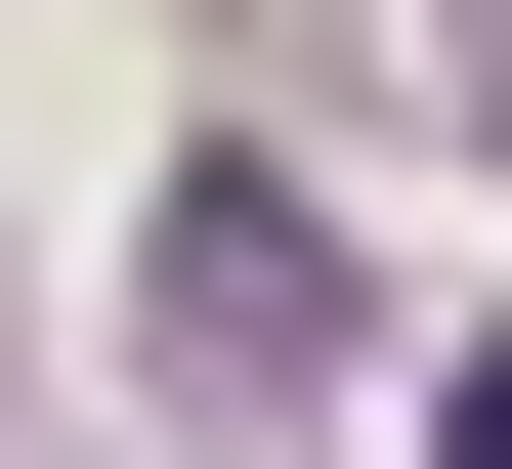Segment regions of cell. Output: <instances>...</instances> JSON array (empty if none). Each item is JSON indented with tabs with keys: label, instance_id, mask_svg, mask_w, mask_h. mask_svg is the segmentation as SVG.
I'll return each mask as SVG.
<instances>
[{
	"label": "cell",
	"instance_id": "1",
	"mask_svg": "<svg viewBox=\"0 0 512 469\" xmlns=\"http://www.w3.org/2000/svg\"><path fill=\"white\" fill-rule=\"evenodd\" d=\"M299 342H342V256L256 214V171H171V384H299Z\"/></svg>",
	"mask_w": 512,
	"mask_h": 469
},
{
	"label": "cell",
	"instance_id": "2",
	"mask_svg": "<svg viewBox=\"0 0 512 469\" xmlns=\"http://www.w3.org/2000/svg\"><path fill=\"white\" fill-rule=\"evenodd\" d=\"M427 469H512V342H470V384H427Z\"/></svg>",
	"mask_w": 512,
	"mask_h": 469
}]
</instances>
